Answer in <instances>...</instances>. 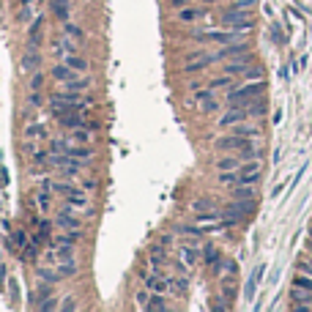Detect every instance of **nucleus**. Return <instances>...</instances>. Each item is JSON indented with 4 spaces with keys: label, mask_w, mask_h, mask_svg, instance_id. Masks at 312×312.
I'll list each match as a JSON object with an SVG mask.
<instances>
[{
    "label": "nucleus",
    "mask_w": 312,
    "mask_h": 312,
    "mask_svg": "<svg viewBox=\"0 0 312 312\" xmlns=\"http://www.w3.org/2000/svg\"><path fill=\"white\" fill-rule=\"evenodd\" d=\"M55 222H58V227H63V230H80V217L74 214V206H66V208H60L58 211V217H55Z\"/></svg>",
    "instance_id": "10"
},
{
    "label": "nucleus",
    "mask_w": 312,
    "mask_h": 312,
    "mask_svg": "<svg viewBox=\"0 0 312 312\" xmlns=\"http://www.w3.org/2000/svg\"><path fill=\"white\" fill-rule=\"evenodd\" d=\"M249 118V110L247 107H227V112H222V118H219V126L227 129V126H238L241 121Z\"/></svg>",
    "instance_id": "9"
},
{
    "label": "nucleus",
    "mask_w": 312,
    "mask_h": 312,
    "mask_svg": "<svg viewBox=\"0 0 312 312\" xmlns=\"http://www.w3.org/2000/svg\"><path fill=\"white\" fill-rule=\"evenodd\" d=\"M258 279L252 277V274H249V279H247V288H244V299H255V290H258Z\"/></svg>",
    "instance_id": "38"
},
{
    "label": "nucleus",
    "mask_w": 312,
    "mask_h": 312,
    "mask_svg": "<svg viewBox=\"0 0 312 312\" xmlns=\"http://www.w3.org/2000/svg\"><path fill=\"white\" fill-rule=\"evenodd\" d=\"M22 3H25V6H30V3H33V0H22Z\"/></svg>",
    "instance_id": "52"
},
{
    "label": "nucleus",
    "mask_w": 312,
    "mask_h": 312,
    "mask_svg": "<svg viewBox=\"0 0 312 312\" xmlns=\"http://www.w3.org/2000/svg\"><path fill=\"white\" fill-rule=\"evenodd\" d=\"M58 271H60V277H63V279H69V277H74V274H77V263H74V260H60Z\"/></svg>",
    "instance_id": "25"
},
{
    "label": "nucleus",
    "mask_w": 312,
    "mask_h": 312,
    "mask_svg": "<svg viewBox=\"0 0 312 312\" xmlns=\"http://www.w3.org/2000/svg\"><path fill=\"white\" fill-rule=\"evenodd\" d=\"M42 25H44V17H39L33 25H30V33H28V47H39V44H42Z\"/></svg>",
    "instance_id": "15"
},
{
    "label": "nucleus",
    "mask_w": 312,
    "mask_h": 312,
    "mask_svg": "<svg viewBox=\"0 0 312 312\" xmlns=\"http://www.w3.org/2000/svg\"><path fill=\"white\" fill-rule=\"evenodd\" d=\"M42 88H44V74L36 71V74L30 77V90H42Z\"/></svg>",
    "instance_id": "39"
},
{
    "label": "nucleus",
    "mask_w": 312,
    "mask_h": 312,
    "mask_svg": "<svg viewBox=\"0 0 312 312\" xmlns=\"http://www.w3.org/2000/svg\"><path fill=\"white\" fill-rule=\"evenodd\" d=\"M66 203H69V206H80L83 208L85 206V194L80 192V189H71V192L66 194Z\"/></svg>",
    "instance_id": "29"
},
{
    "label": "nucleus",
    "mask_w": 312,
    "mask_h": 312,
    "mask_svg": "<svg viewBox=\"0 0 312 312\" xmlns=\"http://www.w3.org/2000/svg\"><path fill=\"white\" fill-rule=\"evenodd\" d=\"M63 30H66V36H71V39H74V42H80V39H83V28H77V25H71V22H63Z\"/></svg>",
    "instance_id": "34"
},
{
    "label": "nucleus",
    "mask_w": 312,
    "mask_h": 312,
    "mask_svg": "<svg viewBox=\"0 0 312 312\" xmlns=\"http://www.w3.org/2000/svg\"><path fill=\"white\" fill-rule=\"evenodd\" d=\"M74 77H77V74H74V69H71V66H66V63H63V66L58 63V66L52 69V80H58L60 85H63L66 80H74Z\"/></svg>",
    "instance_id": "18"
},
{
    "label": "nucleus",
    "mask_w": 312,
    "mask_h": 312,
    "mask_svg": "<svg viewBox=\"0 0 312 312\" xmlns=\"http://www.w3.org/2000/svg\"><path fill=\"white\" fill-rule=\"evenodd\" d=\"M66 66H71L74 71H88V60H85V58H80L77 52L66 55Z\"/></svg>",
    "instance_id": "23"
},
{
    "label": "nucleus",
    "mask_w": 312,
    "mask_h": 312,
    "mask_svg": "<svg viewBox=\"0 0 312 312\" xmlns=\"http://www.w3.org/2000/svg\"><path fill=\"white\" fill-rule=\"evenodd\" d=\"M263 93H266V80H258V83H244V85H233V88H227L224 101H227V107H249L255 99H260Z\"/></svg>",
    "instance_id": "1"
},
{
    "label": "nucleus",
    "mask_w": 312,
    "mask_h": 312,
    "mask_svg": "<svg viewBox=\"0 0 312 312\" xmlns=\"http://www.w3.org/2000/svg\"><path fill=\"white\" fill-rule=\"evenodd\" d=\"M236 134L252 137V140H255V137H260V126H258V124H244V121H241V124L236 126Z\"/></svg>",
    "instance_id": "22"
},
{
    "label": "nucleus",
    "mask_w": 312,
    "mask_h": 312,
    "mask_svg": "<svg viewBox=\"0 0 312 312\" xmlns=\"http://www.w3.org/2000/svg\"><path fill=\"white\" fill-rule=\"evenodd\" d=\"M230 197L233 200H255L258 192L252 189V183H236V186L230 189Z\"/></svg>",
    "instance_id": "12"
},
{
    "label": "nucleus",
    "mask_w": 312,
    "mask_h": 312,
    "mask_svg": "<svg viewBox=\"0 0 312 312\" xmlns=\"http://www.w3.org/2000/svg\"><path fill=\"white\" fill-rule=\"evenodd\" d=\"M247 52H249V42L247 39H238V42L224 44V47L214 55H217V60H227V58H241V55H247Z\"/></svg>",
    "instance_id": "7"
},
{
    "label": "nucleus",
    "mask_w": 312,
    "mask_h": 312,
    "mask_svg": "<svg viewBox=\"0 0 312 312\" xmlns=\"http://www.w3.org/2000/svg\"><path fill=\"white\" fill-rule=\"evenodd\" d=\"M238 167H241V159H238V153H233V156H222V159L217 162V170H219V173L238 170Z\"/></svg>",
    "instance_id": "17"
},
{
    "label": "nucleus",
    "mask_w": 312,
    "mask_h": 312,
    "mask_svg": "<svg viewBox=\"0 0 312 312\" xmlns=\"http://www.w3.org/2000/svg\"><path fill=\"white\" fill-rule=\"evenodd\" d=\"M211 63H217V55L214 52H200V55H192V58L183 63V71H200V69H206V66H211Z\"/></svg>",
    "instance_id": "11"
},
{
    "label": "nucleus",
    "mask_w": 312,
    "mask_h": 312,
    "mask_svg": "<svg viewBox=\"0 0 312 312\" xmlns=\"http://www.w3.org/2000/svg\"><path fill=\"white\" fill-rule=\"evenodd\" d=\"M307 249L312 252V227H310V236H307Z\"/></svg>",
    "instance_id": "50"
},
{
    "label": "nucleus",
    "mask_w": 312,
    "mask_h": 312,
    "mask_svg": "<svg viewBox=\"0 0 312 312\" xmlns=\"http://www.w3.org/2000/svg\"><path fill=\"white\" fill-rule=\"evenodd\" d=\"M238 181H241V176H238V170H227V173H219V183H227V186H236Z\"/></svg>",
    "instance_id": "28"
},
{
    "label": "nucleus",
    "mask_w": 312,
    "mask_h": 312,
    "mask_svg": "<svg viewBox=\"0 0 312 312\" xmlns=\"http://www.w3.org/2000/svg\"><path fill=\"white\" fill-rule=\"evenodd\" d=\"M222 25H227V28H236L238 33H249V30L255 28L252 22V8H227V11L222 14Z\"/></svg>",
    "instance_id": "2"
},
{
    "label": "nucleus",
    "mask_w": 312,
    "mask_h": 312,
    "mask_svg": "<svg viewBox=\"0 0 312 312\" xmlns=\"http://www.w3.org/2000/svg\"><path fill=\"white\" fill-rule=\"evenodd\" d=\"M170 6H176V8H183V6H186V0H170Z\"/></svg>",
    "instance_id": "49"
},
{
    "label": "nucleus",
    "mask_w": 312,
    "mask_h": 312,
    "mask_svg": "<svg viewBox=\"0 0 312 312\" xmlns=\"http://www.w3.org/2000/svg\"><path fill=\"white\" fill-rule=\"evenodd\" d=\"M52 14L58 19H63V22H69L71 11H69V3H58V0H52Z\"/></svg>",
    "instance_id": "26"
},
{
    "label": "nucleus",
    "mask_w": 312,
    "mask_h": 312,
    "mask_svg": "<svg viewBox=\"0 0 312 312\" xmlns=\"http://www.w3.org/2000/svg\"><path fill=\"white\" fill-rule=\"evenodd\" d=\"M8 290H11V299H19V285H17V279H8Z\"/></svg>",
    "instance_id": "45"
},
{
    "label": "nucleus",
    "mask_w": 312,
    "mask_h": 312,
    "mask_svg": "<svg viewBox=\"0 0 312 312\" xmlns=\"http://www.w3.org/2000/svg\"><path fill=\"white\" fill-rule=\"evenodd\" d=\"M137 307H140V310H148V296L145 293L137 296Z\"/></svg>",
    "instance_id": "47"
},
{
    "label": "nucleus",
    "mask_w": 312,
    "mask_h": 312,
    "mask_svg": "<svg viewBox=\"0 0 312 312\" xmlns=\"http://www.w3.org/2000/svg\"><path fill=\"white\" fill-rule=\"evenodd\" d=\"M90 88V80L88 77H74V80H66L63 90H88Z\"/></svg>",
    "instance_id": "20"
},
{
    "label": "nucleus",
    "mask_w": 312,
    "mask_h": 312,
    "mask_svg": "<svg viewBox=\"0 0 312 312\" xmlns=\"http://www.w3.org/2000/svg\"><path fill=\"white\" fill-rule=\"evenodd\" d=\"M28 104H30V107H42V104H44V99H42V90H39V93L33 90V93H30V99H28Z\"/></svg>",
    "instance_id": "43"
},
{
    "label": "nucleus",
    "mask_w": 312,
    "mask_h": 312,
    "mask_svg": "<svg viewBox=\"0 0 312 312\" xmlns=\"http://www.w3.org/2000/svg\"><path fill=\"white\" fill-rule=\"evenodd\" d=\"M203 14H206V11H203V8H192V6H183L181 11L176 14V17H178V22H197V19H200Z\"/></svg>",
    "instance_id": "14"
},
{
    "label": "nucleus",
    "mask_w": 312,
    "mask_h": 312,
    "mask_svg": "<svg viewBox=\"0 0 312 312\" xmlns=\"http://www.w3.org/2000/svg\"><path fill=\"white\" fill-rule=\"evenodd\" d=\"M203 260H206V263H211V266H217L219 260H222V255H219V249L206 247V249H203Z\"/></svg>",
    "instance_id": "32"
},
{
    "label": "nucleus",
    "mask_w": 312,
    "mask_h": 312,
    "mask_svg": "<svg viewBox=\"0 0 312 312\" xmlns=\"http://www.w3.org/2000/svg\"><path fill=\"white\" fill-rule=\"evenodd\" d=\"M14 244H17L19 249L28 247V233H25V230H17V233H14Z\"/></svg>",
    "instance_id": "41"
},
{
    "label": "nucleus",
    "mask_w": 312,
    "mask_h": 312,
    "mask_svg": "<svg viewBox=\"0 0 312 312\" xmlns=\"http://www.w3.org/2000/svg\"><path fill=\"white\" fill-rule=\"evenodd\" d=\"M203 3H222V0H203Z\"/></svg>",
    "instance_id": "51"
},
{
    "label": "nucleus",
    "mask_w": 312,
    "mask_h": 312,
    "mask_svg": "<svg viewBox=\"0 0 312 312\" xmlns=\"http://www.w3.org/2000/svg\"><path fill=\"white\" fill-rule=\"evenodd\" d=\"M263 274H266V263H260V266H258V268H255V271H252V277H255V279H258V282H263Z\"/></svg>",
    "instance_id": "44"
},
{
    "label": "nucleus",
    "mask_w": 312,
    "mask_h": 312,
    "mask_svg": "<svg viewBox=\"0 0 312 312\" xmlns=\"http://www.w3.org/2000/svg\"><path fill=\"white\" fill-rule=\"evenodd\" d=\"M55 307H58V301H52V299L42 301V310H55Z\"/></svg>",
    "instance_id": "48"
},
{
    "label": "nucleus",
    "mask_w": 312,
    "mask_h": 312,
    "mask_svg": "<svg viewBox=\"0 0 312 312\" xmlns=\"http://www.w3.org/2000/svg\"><path fill=\"white\" fill-rule=\"evenodd\" d=\"M186 288H189V279H186V277H173L170 290H176V293H183Z\"/></svg>",
    "instance_id": "36"
},
{
    "label": "nucleus",
    "mask_w": 312,
    "mask_h": 312,
    "mask_svg": "<svg viewBox=\"0 0 312 312\" xmlns=\"http://www.w3.org/2000/svg\"><path fill=\"white\" fill-rule=\"evenodd\" d=\"M142 282H145V288L153 290V293H167L173 277H165V274H159V271H151V274H142Z\"/></svg>",
    "instance_id": "6"
},
{
    "label": "nucleus",
    "mask_w": 312,
    "mask_h": 312,
    "mask_svg": "<svg viewBox=\"0 0 312 312\" xmlns=\"http://www.w3.org/2000/svg\"><path fill=\"white\" fill-rule=\"evenodd\" d=\"M47 134V129H44L42 124H30V126H25V137H44Z\"/></svg>",
    "instance_id": "35"
},
{
    "label": "nucleus",
    "mask_w": 312,
    "mask_h": 312,
    "mask_svg": "<svg viewBox=\"0 0 312 312\" xmlns=\"http://www.w3.org/2000/svg\"><path fill=\"white\" fill-rule=\"evenodd\" d=\"M19 258L25 260V263H36V258H39V244L36 247H22V255Z\"/></svg>",
    "instance_id": "33"
},
{
    "label": "nucleus",
    "mask_w": 312,
    "mask_h": 312,
    "mask_svg": "<svg viewBox=\"0 0 312 312\" xmlns=\"http://www.w3.org/2000/svg\"><path fill=\"white\" fill-rule=\"evenodd\" d=\"M271 39H274L277 44H285V42H288V36H285V28H282L279 22H271Z\"/></svg>",
    "instance_id": "30"
},
{
    "label": "nucleus",
    "mask_w": 312,
    "mask_h": 312,
    "mask_svg": "<svg viewBox=\"0 0 312 312\" xmlns=\"http://www.w3.org/2000/svg\"><path fill=\"white\" fill-rule=\"evenodd\" d=\"M60 310H77V301H74V299H71V296H69V299H66L63 304H60Z\"/></svg>",
    "instance_id": "46"
},
{
    "label": "nucleus",
    "mask_w": 312,
    "mask_h": 312,
    "mask_svg": "<svg viewBox=\"0 0 312 312\" xmlns=\"http://www.w3.org/2000/svg\"><path fill=\"white\" fill-rule=\"evenodd\" d=\"M39 66H42V55H36V47H28V52H25V58H22V69L33 71V69H39Z\"/></svg>",
    "instance_id": "16"
},
{
    "label": "nucleus",
    "mask_w": 312,
    "mask_h": 312,
    "mask_svg": "<svg viewBox=\"0 0 312 312\" xmlns=\"http://www.w3.org/2000/svg\"><path fill=\"white\" fill-rule=\"evenodd\" d=\"M247 110H249V118H263L266 112H268V104H266V99H255Z\"/></svg>",
    "instance_id": "21"
},
{
    "label": "nucleus",
    "mask_w": 312,
    "mask_h": 312,
    "mask_svg": "<svg viewBox=\"0 0 312 312\" xmlns=\"http://www.w3.org/2000/svg\"><path fill=\"white\" fill-rule=\"evenodd\" d=\"M49 151L52 153H69V156H77V159H85V162H90L93 159V148H88V145H71V142H66V140H55L52 145H49Z\"/></svg>",
    "instance_id": "3"
},
{
    "label": "nucleus",
    "mask_w": 312,
    "mask_h": 312,
    "mask_svg": "<svg viewBox=\"0 0 312 312\" xmlns=\"http://www.w3.org/2000/svg\"><path fill=\"white\" fill-rule=\"evenodd\" d=\"M247 142H252V137H241V134L233 132V134H227V137H219L214 148H217V151H233V153H238Z\"/></svg>",
    "instance_id": "8"
},
{
    "label": "nucleus",
    "mask_w": 312,
    "mask_h": 312,
    "mask_svg": "<svg viewBox=\"0 0 312 312\" xmlns=\"http://www.w3.org/2000/svg\"><path fill=\"white\" fill-rule=\"evenodd\" d=\"M36 277L42 279V282H49V285H55V282H60V279H63L58 268L52 271V268H47V266H39V268H36Z\"/></svg>",
    "instance_id": "13"
},
{
    "label": "nucleus",
    "mask_w": 312,
    "mask_h": 312,
    "mask_svg": "<svg viewBox=\"0 0 312 312\" xmlns=\"http://www.w3.org/2000/svg\"><path fill=\"white\" fill-rule=\"evenodd\" d=\"M192 104H197L203 112H219V101H217V96H214V88H197L192 93Z\"/></svg>",
    "instance_id": "4"
},
{
    "label": "nucleus",
    "mask_w": 312,
    "mask_h": 312,
    "mask_svg": "<svg viewBox=\"0 0 312 312\" xmlns=\"http://www.w3.org/2000/svg\"><path fill=\"white\" fill-rule=\"evenodd\" d=\"M219 271H222V274H236V271H238V263H236V260H224V263L219 266Z\"/></svg>",
    "instance_id": "40"
},
{
    "label": "nucleus",
    "mask_w": 312,
    "mask_h": 312,
    "mask_svg": "<svg viewBox=\"0 0 312 312\" xmlns=\"http://www.w3.org/2000/svg\"><path fill=\"white\" fill-rule=\"evenodd\" d=\"M83 238V233H77V230H66V233H60L58 236V244H77Z\"/></svg>",
    "instance_id": "31"
},
{
    "label": "nucleus",
    "mask_w": 312,
    "mask_h": 312,
    "mask_svg": "<svg viewBox=\"0 0 312 312\" xmlns=\"http://www.w3.org/2000/svg\"><path fill=\"white\" fill-rule=\"evenodd\" d=\"M293 285L301 290H310L312 293V274H304V271H299V277H293Z\"/></svg>",
    "instance_id": "27"
},
{
    "label": "nucleus",
    "mask_w": 312,
    "mask_h": 312,
    "mask_svg": "<svg viewBox=\"0 0 312 312\" xmlns=\"http://www.w3.org/2000/svg\"><path fill=\"white\" fill-rule=\"evenodd\" d=\"M238 176H241V181L238 183H258L260 178H263V165H260V159H249L244 162L241 167H238Z\"/></svg>",
    "instance_id": "5"
},
{
    "label": "nucleus",
    "mask_w": 312,
    "mask_h": 312,
    "mask_svg": "<svg viewBox=\"0 0 312 312\" xmlns=\"http://www.w3.org/2000/svg\"><path fill=\"white\" fill-rule=\"evenodd\" d=\"M241 77H244V80H263V69H260V66H255V63H252V66H249V69L244 71Z\"/></svg>",
    "instance_id": "37"
},
{
    "label": "nucleus",
    "mask_w": 312,
    "mask_h": 312,
    "mask_svg": "<svg viewBox=\"0 0 312 312\" xmlns=\"http://www.w3.org/2000/svg\"><path fill=\"white\" fill-rule=\"evenodd\" d=\"M181 260L186 266H194L197 260H200V249H197V247H183L181 249Z\"/></svg>",
    "instance_id": "24"
},
{
    "label": "nucleus",
    "mask_w": 312,
    "mask_h": 312,
    "mask_svg": "<svg viewBox=\"0 0 312 312\" xmlns=\"http://www.w3.org/2000/svg\"><path fill=\"white\" fill-rule=\"evenodd\" d=\"M233 85H238V80H233V74H222V77H217V80H211L208 83V88H214V90H227V88H233Z\"/></svg>",
    "instance_id": "19"
},
{
    "label": "nucleus",
    "mask_w": 312,
    "mask_h": 312,
    "mask_svg": "<svg viewBox=\"0 0 312 312\" xmlns=\"http://www.w3.org/2000/svg\"><path fill=\"white\" fill-rule=\"evenodd\" d=\"M299 271H304V274H312V252L307 255L304 260H299Z\"/></svg>",
    "instance_id": "42"
}]
</instances>
